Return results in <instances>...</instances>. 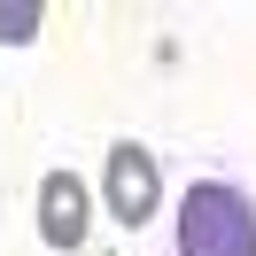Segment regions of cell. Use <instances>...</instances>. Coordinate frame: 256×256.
<instances>
[{
	"label": "cell",
	"instance_id": "6da1fadb",
	"mask_svg": "<svg viewBox=\"0 0 256 256\" xmlns=\"http://www.w3.org/2000/svg\"><path fill=\"white\" fill-rule=\"evenodd\" d=\"M171 256H256V202L233 178H194L171 218Z\"/></svg>",
	"mask_w": 256,
	"mask_h": 256
},
{
	"label": "cell",
	"instance_id": "7a4b0ae2",
	"mask_svg": "<svg viewBox=\"0 0 256 256\" xmlns=\"http://www.w3.org/2000/svg\"><path fill=\"white\" fill-rule=\"evenodd\" d=\"M101 194H109V218L124 225V233H140V225L163 210V171H156V156H148L140 140H116L109 156H101Z\"/></svg>",
	"mask_w": 256,
	"mask_h": 256
},
{
	"label": "cell",
	"instance_id": "3957f363",
	"mask_svg": "<svg viewBox=\"0 0 256 256\" xmlns=\"http://www.w3.org/2000/svg\"><path fill=\"white\" fill-rule=\"evenodd\" d=\"M39 240L47 248H86V186H78V171H47L39 178Z\"/></svg>",
	"mask_w": 256,
	"mask_h": 256
},
{
	"label": "cell",
	"instance_id": "277c9868",
	"mask_svg": "<svg viewBox=\"0 0 256 256\" xmlns=\"http://www.w3.org/2000/svg\"><path fill=\"white\" fill-rule=\"evenodd\" d=\"M39 24H47V8H39V0H8V8H0V47L39 39Z\"/></svg>",
	"mask_w": 256,
	"mask_h": 256
}]
</instances>
